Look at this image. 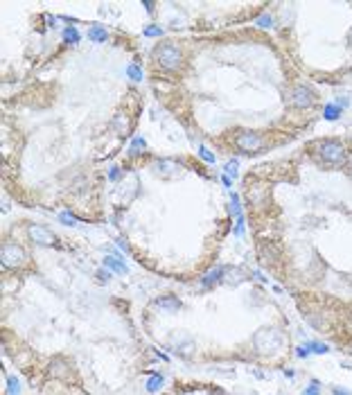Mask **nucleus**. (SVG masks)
<instances>
[{"mask_svg": "<svg viewBox=\"0 0 352 395\" xmlns=\"http://www.w3.org/2000/svg\"><path fill=\"white\" fill-rule=\"evenodd\" d=\"M154 61L161 70H167V72H174L181 68L183 64V52L178 50V45H174L172 41H163L154 47Z\"/></svg>", "mask_w": 352, "mask_h": 395, "instance_id": "nucleus-1", "label": "nucleus"}, {"mask_svg": "<svg viewBox=\"0 0 352 395\" xmlns=\"http://www.w3.org/2000/svg\"><path fill=\"white\" fill-rule=\"evenodd\" d=\"M282 341H284L282 332L276 330V327H260V330L255 332V336H253L255 350H258V355H264V357L276 355L278 350H280Z\"/></svg>", "mask_w": 352, "mask_h": 395, "instance_id": "nucleus-2", "label": "nucleus"}, {"mask_svg": "<svg viewBox=\"0 0 352 395\" xmlns=\"http://www.w3.org/2000/svg\"><path fill=\"white\" fill-rule=\"evenodd\" d=\"M318 158H321L325 165L341 167L345 161H348V149H345V144L339 142V140H325V142L318 144Z\"/></svg>", "mask_w": 352, "mask_h": 395, "instance_id": "nucleus-3", "label": "nucleus"}, {"mask_svg": "<svg viewBox=\"0 0 352 395\" xmlns=\"http://www.w3.org/2000/svg\"><path fill=\"white\" fill-rule=\"evenodd\" d=\"M25 260H27L25 249L18 246V244L5 242L0 246V264H3V269H18L25 264Z\"/></svg>", "mask_w": 352, "mask_h": 395, "instance_id": "nucleus-4", "label": "nucleus"}, {"mask_svg": "<svg viewBox=\"0 0 352 395\" xmlns=\"http://www.w3.org/2000/svg\"><path fill=\"white\" fill-rule=\"evenodd\" d=\"M235 147L244 154H258L264 149V138L260 133L244 129V131H237V136H235Z\"/></svg>", "mask_w": 352, "mask_h": 395, "instance_id": "nucleus-5", "label": "nucleus"}, {"mask_svg": "<svg viewBox=\"0 0 352 395\" xmlns=\"http://www.w3.org/2000/svg\"><path fill=\"white\" fill-rule=\"evenodd\" d=\"M289 100H291V104L298 109H310L312 104L316 102V95H314V90L307 88V86H296Z\"/></svg>", "mask_w": 352, "mask_h": 395, "instance_id": "nucleus-6", "label": "nucleus"}, {"mask_svg": "<svg viewBox=\"0 0 352 395\" xmlns=\"http://www.w3.org/2000/svg\"><path fill=\"white\" fill-rule=\"evenodd\" d=\"M30 239L34 244H41V246H52V244H55V237H52V233L47 228H43V226H38V224H32L30 228Z\"/></svg>", "mask_w": 352, "mask_h": 395, "instance_id": "nucleus-7", "label": "nucleus"}, {"mask_svg": "<svg viewBox=\"0 0 352 395\" xmlns=\"http://www.w3.org/2000/svg\"><path fill=\"white\" fill-rule=\"evenodd\" d=\"M156 310H161V312H170V314H174V312L181 310V301L174 296H163V298H158L156 303Z\"/></svg>", "mask_w": 352, "mask_h": 395, "instance_id": "nucleus-8", "label": "nucleus"}, {"mask_svg": "<svg viewBox=\"0 0 352 395\" xmlns=\"http://www.w3.org/2000/svg\"><path fill=\"white\" fill-rule=\"evenodd\" d=\"M104 267L109 269V271L118 273V276H127V271H129L127 264H124L118 255H106V258H104Z\"/></svg>", "mask_w": 352, "mask_h": 395, "instance_id": "nucleus-9", "label": "nucleus"}, {"mask_svg": "<svg viewBox=\"0 0 352 395\" xmlns=\"http://www.w3.org/2000/svg\"><path fill=\"white\" fill-rule=\"evenodd\" d=\"M61 38H64V43H68V45H72V43H79L81 34H79V30H77L75 25H68L64 32H61Z\"/></svg>", "mask_w": 352, "mask_h": 395, "instance_id": "nucleus-10", "label": "nucleus"}, {"mask_svg": "<svg viewBox=\"0 0 352 395\" xmlns=\"http://www.w3.org/2000/svg\"><path fill=\"white\" fill-rule=\"evenodd\" d=\"M50 375H68L70 377V366L64 359H55L50 364Z\"/></svg>", "mask_w": 352, "mask_h": 395, "instance_id": "nucleus-11", "label": "nucleus"}, {"mask_svg": "<svg viewBox=\"0 0 352 395\" xmlns=\"http://www.w3.org/2000/svg\"><path fill=\"white\" fill-rule=\"evenodd\" d=\"M341 111H343V109H341L339 104L332 102V104H327V107L323 109V118H325V120H339L341 118Z\"/></svg>", "mask_w": 352, "mask_h": 395, "instance_id": "nucleus-12", "label": "nucleus"}, {"mask_svg": "<svg viewBox=\"0 0 352 395\" xmlns=\"http://www.w3.org/2000/svg\"><path fill=\"white\" fill-rule=\"evenodd\" d=\"M88 36H90V41L104 43L106 38H109V32H106L102 25H93V27H90V32H88Z\"/></svg>", "mask_w": 352, "mask_h": 395, "instance_id": "nucleus-13", "label": "nucleus"}, {"mask_svg": "<svg viewBox=\"0 0 352 395\" xmlns=\"http://www.w3.org/2000/svg\"><path fill=\"white\" fill-rule=\"evenodd\" d=\"M221 278H224V269H215V271H210L208 276H204L201 285H204V287H212L217 280H221Z\"/></svg>", "mask_w": 352, "mask_h": 395, "instance_id": "nucleus-14", "label": "nucleus"}, {"mask_svg": "<svg viewBox=\"0 0 352 395\" xmlns=\"http://www.w3.org/2000/svg\"><path fill=\"white\" fill-rule=\"evenodd\" d=\"M163 382H165V379H163V375H158V373H154L152 377L147 379V391L149 393H156L158 388L163 386Z\"/></svg>", "mask_w": 352, "mask_h": 395, "instance_id": "nucleus-15", "label": "nucleus"}, {"mask_svg": "<svg viewBox=\"0 0 352 395\" xmlns=\"http://www.w3.org/2000/svg\"><path fill=\"white\" fill-rule=\"evenodd\" d=\"M144 149H147V142H144V138H133L131 140V144H129V154H131V156H136V154H140V152H144Z\"/></svg>", "mask_w": 352, "mask_h": 395, "instance_id": "nucleus-16", "label": "nucleus"}, {"mask_svg": "<svg viewBox=\"0 0 352 395\" xmlns=\"http://www.w3.org/2000/svg\"><path fill=\"white\" fill-rule=\"evenodd\" d=\"M230 210H233L235 219H237V217H244L242 215V204H239V194H235V192H230Z\"/></svg>", "mask_w": 352, "mask_h": 395, "instance_id": "nucleus-17", "label": "nucleus"}, {"mask_svg": "<svg viewBox=\"0 0 352 395\" xmlns=\"http://www.w3.org/2000/svg\"><path fill=\"white\" fill-rule=\"evenodd\" d=\"M127 75H129V79H131V81H136V84H138V81H142V70H140V66H136V64H131V66H129V68H127Z\"/></svg>", "mask_w": 352, "mask_h": 395, "instance_id": "nucleus-18", "label": "nucleus"}, {"mask_svg": "<svg viewBox=\"0 0 352 395\" xmlns=\"http://www.w3.org/2000/svg\"><path fill=\"white\" fill-rule=\"evenodd\" d=\"M21 393V384H18V379L14 377V375H9L7 377V395H18Z\"/></svg>", "mask_w": 352, "mask_h": 395, "instance_id": "nucleus-19", "label": "nucleus"}, {"mask_svg": "<svg viewBox=\"0 0 352 395\" xmlns=\"http://www.w3.org/2000/svg\"><path fill=\"white\" fill-rule=\"evenodd\" d=\"M239 174V161H230L228 165H226V176H230V179H235V176Z\"/></svg>", "mask_w": 352, "mask_h": 395, "instance_id": "nucleus-20", "label": "nucleus"}, {"mask_svg": "<svg viewBox=\"0 0 352 395\" xmlns=\"http://www.w3.org/2000/svg\"><path fill=\"white\" fill-rule=\"evenodd\" d=\"M310 350L312 353H316V355H325V353H330V345H325V343H314V341H310Z\"/></svg>", "mask_w": 352, "mask_h": 395, "instance_id": "nucleus-21", "label": "nucleus"}, {"mask_svg": "<svg viewBox=\"0 0 352 395\" xmlns=\"http://www.w3.org/2000/svg\"><path fill=\"white\" fill-rule=\"evenodd\" d=\"M199 156L204 158V161L208 163V165H212V163H215V154H212L208 147H204V144H201V147H199Z\"/></svg>", "mask_w": 352, "mask_h": 395, "instance_id": "nucleus-22", "label": "nucleus"}, {"mask_svg": "<svg viewBox=\"0 0 352 395\" xmlns=\"http://www.w3.org/2000/svg\"><path fill=\"white\" fill-rule=\"evenodd\" d=\"M255 23H258V27H264V30H267V27L273 25V18H271V14H262V16H260Z\"/></svg>", "mask_w": 352, "mask_h": 395, "instance_id": "nucleus-23", "label": "nucleus"}, {"mask_svg": "<svg viewBox=\"0 0 352 395\" xmlns=\"http://www.w3.org/2000/svg\"><path fill=\"white\" fill-rule=\"evenodd\" d=\"M59 221L64 226H77V219H75V217H70V213H61L59 215Z\"/></svg>", "mask_w": 352, "mask_h": 395, "instance_id": "nucleus-24", "label": "nucleus"}, {"mask_svg": "<svg viewBox=\"0 0 352 395\" xmlns=\"http://www.w3.org/2000/svg\"><path fill=\"white\" fill-rule=\"evenodd\" d=\"M163 34V30L158 25H149V27H144V36H161Z\"/></svg>", "mask_w": 352, "mask_h": 395, "instance_id": "nucleus-25", "label": "nucleus"}, {"mask_svg": "<svg viewBox=\"0 0 352 395\" xmlns=\"http://www.w3.org/2000/svg\"><path fill=\"white\" fill-rule=\"evenodd\" d=\"M303 395H321V386H318V382H312L310 386L305 388V393Z\"/></svg>", "mask_w": 352, "mask_h": 395, "instance_id": "nucleus-26", "label": "nucleus"}, {"mask_svg": "<svg viewBox=\"0 0 352 395\" xmlns=\"http://www.w3.org/2000/svg\"><path fill=\"white\" fill-rule=\"evenodd\" d=\"M235 235H244V217H237V219H235Z\"/></svg>", "mask_w": 352, "mask_h": 395, "instance_id": "nucleus-27", "label": "nucleus"}, {"mask_svg": "<svg viewBox=\"0 0 352 395\" xmlns=\"http://www.w3.org/2000/svg\"><path fill=\"white\" fill-rule=\"evenodd\" d=\"M109 179L111 181H118L120 179V167H111V170H109Z\"/></svg>", "mask_w": 352, "mask_h": 395, "instance_id": "nucleus-28", "label": "nucleus"}, {"mask_svg": "<svg viewBox=\"0 0 352 395\" xmlns=\"http://www.w3.org/2000/svg\"><path fill=\"white\" fill-rule=\"evenodd\" d=\"M336 104H339L341 109H345V107H350V97H339L336 100Z\"/></svg>", "mask_w": 352, "mask_h": 395, "instance_id": "nucleus-29", "label": "nucleus"}, {"mask_svg": "<svg viewBox=\"0 0 352 395\" xmlns=\"http://www.w3.org/2000/svg\"><path fill=\"white\" fill-rule=\"evenodd\" d=\"M332 391H334L336 395H352L350 391H345V388H341V386H334V388H332Z\"/></svg>", "mask_w": 352, "mask_h": 395, "instance_id": "nucleus-30", "label": "nucleus"}, {"mask_svg": "<svg viewBox=\"0 0 352 395\" xmlns=\"http://www.w3.org/2000/svg\"><path fill=\"white\" fill-rule=\"evenodd\" d=\"M221 181H224V185H226V187L233 185V179H230V176H221Z\"/></svg>", "mask_w": 352, "mask_h": 395, "instance_id": "nucleus-31", "label": "nucleus"}, {"mask_svg": "<svg viewBox=\"0 0 352 395\" xmlns=\"http://www.w3.org/2000/svg\"><path fill=\"white\" fill-rule=\"evenodd\" d=\"M348 172L352 174V156H350V163H348Z\"/></svg>", "mask_w": 352, "mask_h": 395, "instance_id": "nucleus-32", "label": "nucleus"}]
</instances>
